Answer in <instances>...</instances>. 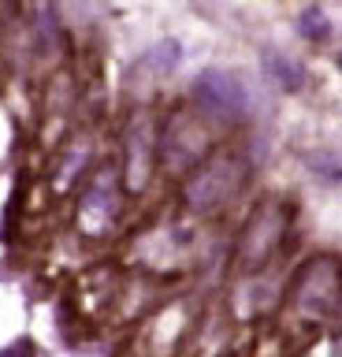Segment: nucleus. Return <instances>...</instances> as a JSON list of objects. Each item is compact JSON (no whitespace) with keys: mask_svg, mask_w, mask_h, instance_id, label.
I'll return each instance as SVG.
<instances>
[{"mask_svg":"<svg viewBox=\"0 0 342 357\" xmlns=\"http://www.w3.org/2000/svg\"><path fill=\"white\" fill-rule=\"evenodd\" d=\"M249 164L238 153H212L201 167H194L182 183V205L197 212V216H212L216 208H224L227 201L238 197V190L246 186Z\"/></svg>","mask_w":342,"mask_h":357,"instance_id":"nucleus-1","label":"nucleus"},{"mask_svg":"<svg viewBox=\"0 0 342 357\" xmlns=\"http://www.w3.org/2000/svg\"><path fill=\"white\" fill-rule=\"evenodd\" d=\"M212 127L194 116V112H171L160 127V164L168 167L171 175H182V172H194L201 167L208 156H212Z\"/></svg>","mask_w":342,"mask_h":357,"instance_id":"nucleus-2","label":"nucleus"},{"mask_svg":"<svg viewBox=\"0 0 342 357\" xmlns=\"http://www.w3.org/2000/svg\"><path fill=\"white\" fill-rule=\"evenodd\" d=\"M283 238H286V208L283 205H261L238 234V250H235L238 272H246V275L261 272L275 257V250L283 245Z\"/></svg>","mask_w":342,"mask_h":357,"instance_id":"nucleus-3","label":"nucleus"},{"mask_svg":"<svg viewBox=\"0 0 342 357\" xmlns=\"http://www.w3.org/2000/svg\"><path fill=\"white\" fill-rule=\"evenodd\" d=\"M157 160H160V130H157V119L141 108L130 116L127 138H123V186L130 194H141L149 186Z\"/></svg>","mask_w":342,"mask_h":357,"instance_id":"nucleus-4","label":"nucleus"},{"mask_svg":"<svg viewBox=\"0 0 342 357\" xmlns=\"http://www.w3.org/2000/svg\"><path fill=\"white\" fill-rule=\"evenodd\" d=\"M339 287H342V275H339V264L331 257L305 261L302 272L290 283V309H297L302 317H324V312L335 309Z\"/></svg>","mask_w":342,"mask_h":357,"instance_id":"nucleus-5","label":"nucleus"},{"mask_svg":"<svg viewBox=\"0 0 342 357\" xmlns=\"http://www.w3.org/2000/svg\"><path fill=\"white\" fill-rule=\"evenodd\" d=\"M194 100L212 119H238V116H246V108H249V89L235 71L205 67V71L194 78Z\"/></svg>","mask_w":342,"mask_h":357,"instance_id":"nucleus-6","label":"nucleus"},{"mask_svg":"<svg viewBox=\"0 0 342 357\" xmlns=\"http://www.w3.org/2000/svg\"><path fill=\"white\" fill-rule=\"evenodd\" d=\"M79 231L86 238H104L108 231L116 227L119 220V178L112 167L97 172L82 190V201H79Z\"/></svg>","mask_w":342,"mask_h":357,"instance_id":"nucleus-7","label":"nucleus"},{"mask_svg":"<svg viewBox=\"0 0 342 357\" xmlns=\"http://www.w3.org/2000/svg\"><path fill=\"white\" fill-rule=\"evenodd\" d=\"M261 60H264V75H268L272 82L283 89V93H297V89L305 86V71H302V63H294L286 52L264 49Z\"/></svg>","mask_w":342,"mask_h":357,"instance_id":"nucleus-8","label":"nucleus"},{"mask_svg":"<svg viewBox=\"0 0 342 357\" xmlns=\"http://www.w3.org/2000/svg\"><path fill=\"white\" fill-rule=\"evenodd\" d=\"M305 164L327 183H342V149H316L305 156Z\"/></svg>","mask_w":342,"mask_h":357,"instance_id":"nucleus-9","label":"nucleus"},{"mask_svg":"<svg viewBox=\"0 0 342 357\" xmlns=\"http://www.w3.org/2000/svg\"><path fill=\"white\" fill-rule=\"evenodd\" d=\"M68 153H71V156H63V164L56 167V190H68L71 178H79L82 164L90 160V142H75Z\"/></svg>","mask_w":342,"mask_h":357,"instance_id":"nucleus-10","label":"nucleus"},{"mask_svg":"<svg viewBox=\"0 0 342 357\" xmlns=\"http://www.w3.org/2000/svg\"><path fill=\"white\" fill-rule=\"evenodd\" d=\"M302 30H305V38H327V19H324V11L320 8H309V11H302Z\"/></svg>","mask_w":342,"mask_h":357,"instance_id":"nucleus-11","label":"nucleus"},{"mask_svg":"<svg viewBox=\"0 0 342 357\" xmlns=\"http://www.w3.org/2000/svg\"><path fill=\"white\" fill-rule=\"evenodd\" d=\"M26 350H30V342H19V346H12V350H4L0 357H23ZM30 357H34V354H30Z\"/></svg>","mask_w":342,"mask_h":357,"instance_id":"nucleus-12","label":"nucleus"},{"mask_svg":"<svg viewBox=\"0 0 342 357\" xmlns=\"http://www.w3.org/2000/svg\"><path fill=\"white\" fill-rule=\"evenodd\" d=\"M339 71H342V52H339Z\"/></svg>","mask_w":342,"mask_h":357,"instance_id":"nucleus-13","label":"nucleus"}]
</instances>
